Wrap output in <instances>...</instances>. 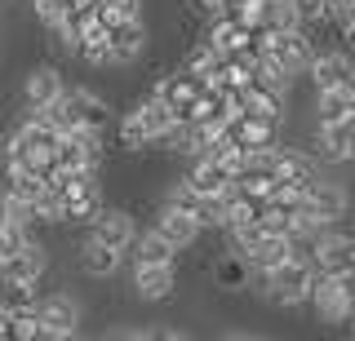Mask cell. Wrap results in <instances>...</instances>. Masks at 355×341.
<instances>
[{"label":"cell","instance_id":"cell-1","mask_svg":"<svg viewBox=\"0 0 355 341\" xmlns=\"http://www.w3.org/2000/svg\"><path fill=\"white\" fill-rule=\"evenodd\" d=\"M306 306H311V315H315L320 324H351L355 319V279L315 270Z\"/></svg>","mask_w":355,"mask_h":341},{"label":"cell","instance_id":"cell-2","mask_svg":"<svg viewBox=\"0 0 355 341\" xmlns=\"http://www.w3.org/2000/svg\"><path fill=\"white\" fill-rule=\"evenodd\" d=\"M36 315H40V341H67V337L80 333V324H85V306H80V297L67 293V288L40 293Z\"/></svg>","mask_w":355,"mask_h":341},{"label":"cell","instance_id":"cell-3","mask_svg":"<svg viewBox=\"0 0 355 341\" xmlns=\"http://www.w3.org/2000/svg\"><path fill=\"white\" fill-rule=\"evenodd\" d=\"M351 208H355L351 186H347V182H338V178H333V173L324 169V173L315 178V186H311V195H306L302 213H311V217H320L324 226H333V222H347Z\"/></svg>","mask_w":355,"mask_h":341},{"label":"cell","instance_id":"cell-4","mask_svg":"<svg viewBox=\"0 0 355 341\" xmlns=\"http://www.w3.org/2000/svg\"><path fill=\"white\" fill-rule=\"evenodd\" d=\"M107 45H111V62H116V71L138 67V62L151 53V27H147V18L138 14V18H125V23L107 27Z\"/></svg>","mask_w":355,"mask_h":341},{"label":"cell","instance_id":"cell-5","mask_svg":"<svg viewBox=\"0 0 355 341\" xmlns=\"http://www.w3.org/2000/svg\"><path fill=\"white\" fill-rule=\"evenodd\" d=\"M315 270L355 279V230H347V222L329 226L324 235L315 239Z\"/></svg>","mask_w":355,"mask_h":341},{"label":"cell","instance_id":"cell-6","mask_svg":"<svg viewBox=\"0 0 355 341\" xmlns=\"http://www.w3.org/2000/svg\"><path fill=\"white\" fill-rule=\"evenodd\" d=\"M67 93V71L58 62H36L27 75H22V107L27 111H44V107H53L58 98Z\"/></svg>","mask_w":355,"mask_h":341},{"label":"cell","instance_id":"cell-7","mask_svg":"<svg viewBox=\"0 0 355 341\" xmlns=\"http://www.w3.org/2000/svg\"><path fill=\"white\" fill-rule=\"evenodd\" d=\"M71 252H76V270H80L85 279H116L120 266H125V252L111 248V244H103V239H94L89 230L76 239Z\"/></svg>","mask_w":355,"mask_h":341},{"label":"cell","instance_id":"cell-8","mask_svg":"<svg viewBox=\"0 0 355 341\" xmlns=\"http://www.w3.org/2000/svg\"><path fill=\"white\" fill-rule=\"evenodd\" d=\"M62 102L71 107L76 125H85V129H103V133H107V129L116 125V107H111V98L98 93V89H89V84H67Z\"/></svg>","mask_w":355,"mask_h":341},{"label":"cell","instance_id":"cell-9","mask_svg":"<svg viewBox=\"0 0 355 341\" xmlns=\"http://www.w3.org/2000/svg\"><path fill=\"white\" fill-rule=\"evenodd\" d=\"M151 226L160 230V235L169 239V244H173L178 252L196 248V244H200V235H205L200 217L182 213V208H173V204H164V200H155V208H151Z\"/></svg>","mask_w":355,"mask_h":341},{"label":"cell","instance_id":"cell-10","mask_svg":"<svg viewBox=\"0 0 355 341\" xmlns=\"http://www.w3.org/2000/svg\"><path fill=\"white\" fill-rule=\"evenodd\" d=\"M85 230H89L94 239H103V244L120 248V252H129L133 235H138V217H133V208H129V204H103V213H98Z\"/></svg>","mask_w":355,"mask_h":341},{"label":"cell","instance_id":"cell-11","mask_svg":"<svg viewBox=\"0 0 355 341\" xmlns=\"http://www.w3.org/2000/svg\"><path fill=\"white\" fill-rule=\"evenodd\" d=\"M129 284H133V297L138 302H173L178 297V266H155V261H133V275H129Z\"/></svg>","mask_w":355,"mask_h":341},{"label":"cell","instance_id":"cell-12","mask_svg":"<svg viewBox=\"0 0 355 341\" xmlns=\"http://www.w3.org/2000/svg\"><path fill=\"white\" fill-rule=\"evenodd\" d=\"M306 80L311 89H333V84L355 80V53L351 49H315V58L306 62Z\"/></svg>","mask_w":355,"mask_h":341},{"label":"cell","instance_id":"cell-13","mask_svg":"<svg viewBox=\"0 0 355 341\" xmlns=\"http://www.w3.org/2000/svg\"><path fill=\"white\" fill-rule=\"evenodd\" d=\"M271 58H280L293 75L306 71V62L315 58V36L306 27H293V31H271Z\"/></svg>","mask_w":355,"mask_h":341},{"label":"cell","instance_id":"cell-14","mask_svg":"<svg viewBox=\"0 0 355 341\" xmlns=\"http://www.w3.org/2000/svg\"><path fill=\"white\" fill-rule=\"evenodd\" d=\"M182 178L191 182L196 195H218V191H227V186L236 182V173H231L227 164H218L214 156H205V151H200V156L187 160V173H182Z\"/></svg>","mask_w":355,"mask_h":341},{"label":"cell","instance_id":"cell-15","mask_svg":"<svg viewBox=\"0 0 355 341\" xmlns=\"http://www.w3.org/2000/svg\"><path fill=\"white\" fill-rule=\"evenodd\" d=\"M355 111V80L333 84V89H315V102H311V125H333V120Z\"/></svg>","mask_w":355,"mask_h":341},{"label":"cell","instance_id":"cell-16","mask_svg":"<svg viewBox=\"0 0 355 341\" xmlns=\"http://www.w3.org/2000/svg\"><path fill=\"white\" fill-rule=\"evenodd\" d=\"M129 257L133 261H155V266H178V257H182V252H178L155 226H147V230H138V235H133Z\"/></svg>","mask_w":355,"mask_h":341},{"label":"cell","instance_id":"cell-17","mask_svg":"<svg viewBox=\"0 0 355 341\" xmlns=\"http://www.w3.org/2000/svg\"><path fill=\"white\" fill-rule=\"evenodd\" d=\"M214 284L222 293H249V284H253V266H249V257L244 252H231L227 248V257H218L214 261Z\"/></svg>","mask_w":355,"mask_h":341},{"label":"cell","instance_id":"cell-18","mask_svg":"<svg viewBox=\"0 0 355 341\" xmlns=\"http://www.w3.org/2000/svg\"><path fill=\"white\" fill-rule=\"evenodd\" d=\"M244 257H249V266H253V270H275L280 261H288V257H293V244H288V235L262 230V235H258V244H253L249 252H244Z\"/></svg>","mask_w":355,"mask_h":341},{"label":"cell","instance_id":"cell-19","mask_svg":"<svg viewBox=\"0 0 355 341\" xmlns=\"http://www.w3.org/2000/svg\"><path fill=\"white\" fill-rule=\"evenodd\" d=\"M116 147L125 151L129 160H138V156H147V151H151V133H147V125L138 120L133 107L116 116Z\"/></svg>","mask_w":355,"mask_h":341},{"label":"cell","instance_id":"cell-20","mask_svg":"<svg viewBox=\"0 0 355 341\" xmlns=\"http://www.w3.org/2000/svg\"><path fill=\"white\" fill-rule=\"evenodd\" d=\"M133 111H138L142 125H147L151 142H155V138H164V133H169V129L178 125V111H173L169 102H164V98H155V93H142L138 102H133Z\"/></svg>","mask_w":355,"mask_h":341},{"label":"cell","instance_id":"cell-21","mask_svg":"<svg viewBox=\"0 0 355 341\" xmlns=\"http://www.w3.org/2000/svg\"><path fill=\"white\" fill-rule=\"evenodd\" d=\"M222 58H227V53H218L205 36H200V40H191V45L182 49V62H178V67H187L191 75H205V80H209V75L218 71V62H222Z\"/></svg>","mask_w":355,"mask_h":341},{"label":"cell","instance_id":"cell-22","mask_svg":"<svg viewBox=\"0 0 355 341\" xmlns=\"http://www.w3.org/2000/svg\"><path fill=\"white\" fill-rule=\"evenodd\" d=\"M5 337H9V311L0 306V341H5Z\"/></svg>","mask_w":355,"mask_h":341},{"label":"cell","instance_id":"cell-23","mask_svg":"<svg viewBox=\"0 0 355 341\" xmlns=\"http://www.w3.org/2000/svg\"><path fill=\"white\" fill-rule=\"evenodd\" d=\"M262 5H280V0H262Z\"/></svg>","mask_w":355,"mask_h":341},{"label":"cell","instance_id":"cell-24","mask_svg":"<svg viewBox=\"0 0 355 341\" xmlns=\"http://www.w3.org/2000/svg\"><path fill=\"white\" fill-rule=\"evenodd\" d=\"M0 147H5V133H0Z\"/></svg>","mask_w":355,"mask_h":341},{"label":"cell","instance_id":"cell-25","mask_svg":"<svg viewBox=\"0 0 355 341\" xmlns=\"http://www.w3.org/2000/svg\"><path fill=\"white\" fill-rule=\"evenodd\" d=\"M351 169H355V160H351Z\"/></svg>","mask_w":355,"mask_h":341}]
</instances>
